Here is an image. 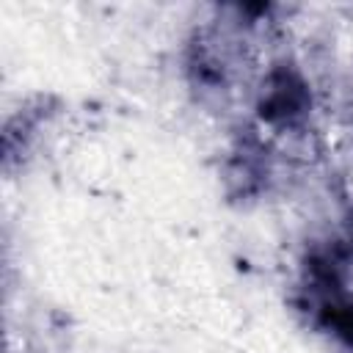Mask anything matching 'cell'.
<instances>
[{"mask_svg":"<svg viewBox=\"0 0 353 353\" xmlns=\"http://www.w3.org/2000/svg\"><path fill=\"white\" fill-rule=\"evenodd\" d=\"M312 105V94L295 69H276L265 77L259 91V113L265 121L290 127L298 124Z\"/></svg>","mask_w":353,"mask_h":353,"instance_id":"6da1fadb","label":"cell"},{"mask_svg":"<svg viewBox=\"0 0 353 353\" xmlns=\"http://www.w3.org/2000/svg\"><path fill=\"white\" fill-rule=\"evenodd\" d=\"M323 320L336 334V339L353 353V301L350 298H331L323 303Z\"/></svg>","mask_w":353,"mask_h":353,"instance_id":"7a4b0ae2","label":"cell"},{"mask_svg":"<svg viewBox=\"0 0 353 353\" xmlns=\"http://www.w3.org/2000/svg\"><path fill=\"white\" fill-rule=\"evenodd\" d=\"M347 240H350V245H353V215H350V232H347Z\"/></svg>","mask_w":353,"mask_h":353,"instance_id":"3957f363","label":"cell"}]
</instances>
